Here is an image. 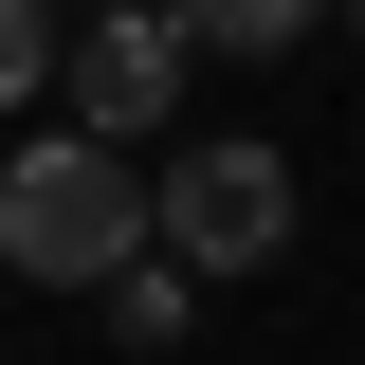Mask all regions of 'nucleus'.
I'll use <instances>...</instances> for the list:
<instances>
[{"mask_svg":"<svg viewBox=\"0 0 365 365\" xmlns=\"http://www.w3.org/2000/svg\"><path fill=\"white\" fill-rule=\"evenodd\" d=\"M146 237H165V182H146L110 128H37L0 165V256L37 274V292H110Z\"/></svg>","mask_w":365,"mask_h":365,"instance_id":"f257e3e1","label":"nucleus"},{"mask_svg":"<svg viewBox=\"0 0 365 365\" xmlns=\"http://www.w3.org/2000/svg\"><path fill=\"white\" fill-rule=\"evenodd\" d=\"M165 256L182 274H274L292 256V165H274L256 128H201L165 165Z\"/></svg>","mask_w":365,"mask_h":365,"instance_id":"f03ea898","label":"nucleus"},{"mask_svg":"<svg viewBox=\"0 0 365 365\" xmlns=\"http://www.w3.org/2000/svg\"><path fill=\"white\" fill-rule=\"evenodd\" d=\"M182 55H201V37H182L165 0H91V19H73V128H110V146L165 128V110H182Z\"/></svg>","mask_w":365,"mask_h":365,"instance_id":"7ed1b4c3","label":"nucleus"},{"mask_svg":"<svg viewBox=\"0 0 365 365\" xmlns=\"http://www.w3.org/2000/svg\"><path fill=\"white\" fill-rule=\"evenodd\" d=\"M165 19H182L201 55H292V37L329 19V0H165Z\"/></svg>","mask_w":365,"mask_h":365,"instance_id":"20e7f679","label":"nucleus"},{"mask_svg":"<svg viewBox=\"0 0 365 365\" xmlns=\"http://www.w3.org/2000/svg\"><path fill=\"white\" fill-rule=\"evenodd\" d=\"M182 311H201V274H182V256H165V274H146V256L110 274V329H128V347H182Z\"/></svg>","mask_w":365,"mask_h":365,"instance_id":"39448f33","label":"nucleus"},{"mask_svg":"<svg viewBox=\"0 0 365 365\" xmlns=\"http://www.w3.org/2000/svg\"><path fill=\"white\" fill-rule=\"evenodd\" d=\"M37 73H73V37H55V0H0V110H37Z\"/></svg>","mask_w":365,"mask_h":365,"instance_id":"423d86ee","label":"nucleus"},{"mask_svg":"<svg viewBox=\"0 0 365 365\" xmlns=\"http://www.w3.org/2000/svg\"><path fill=\"white\" fill-rule=\"evenodd\" d=\"M329 19H347V37H365V0H329Z\"/></svg>","mask_w":365,"mask_h":365,"instance_id":"0eeeda50","label":"nucleus"}]
</instances>
